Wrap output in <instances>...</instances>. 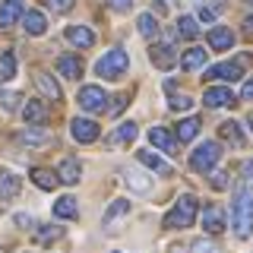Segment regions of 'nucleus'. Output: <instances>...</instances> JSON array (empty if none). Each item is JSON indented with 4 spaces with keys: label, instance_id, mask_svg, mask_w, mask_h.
Instances as JSON below:
<instances>
[{
    "label": "nucleus",
    "instance_id": "5701e85b",
    "mask_svg": "<svg viewBox=\"0 0 253 253\" xmlns=\"http://www.w3.org/2000/svg\"><path fill=\"white\" fill-rule=\"evenodd\" d=\"M149 139H152L158 149H165V152H174V149H177V139H174L165 126H152V130H149Z\"/></svg>",
    "mask_w": 253,
    "mask_h": 253
},
{
    "label": "nucleus",
    "instance_id": "7c9ffc66",
    "mask_svg": "<svg viewBox=\"0 0 253 253\" xmlns=\"http://www.w3.org/2000/svg\"><path fill=\"white\" fill-rule=\"evenodd\" d=\"M60 234H63V231H60L57 225H42V228H38V234H35V241L47 247V244H57V241H60Z\"/></svg>",
    "mask_w": 253,
    "mask_h": 253
},
{
    "label": "nucleus",
    "instance_id": "a211bd4d",
    "mask_svg": "<svg viewBox=\"0 0 253 253\" xmlns=\"http://www.w3.org/2000/svg\"><path fill=\"white\" fill-rule=\"evenodd\" d=\"M32 184L38 190H44V193H51V190L60 184V177L54 171H47V168H32Z\"/></svg>",
    "mask_w": 253,
    "mask_h": 253
},
{
    "label": "nucleus",
    "instance_id": "ddd939ff",
    "mask_svg": "<svg viewBox=\"0 0 253 253\" xmlns=\"http://www.w3.org/2000/svg\"><path fill=\"white\" fill-rule=\"evenodd\" d=\"M19 196V177L10 168H0V200H16Z\"/></svg>",
    "mask_w": 253,
    "mask_h": 253
},
{
    "label": "nucleus",
    "instance_id": "39448f33",
    "mask_svg": "<svg viewBox=\"0 0 253 253\" xmlns=\"http://www.w3.org/2000/svg\"><path fill=\"white\" fill-rule=\"evenodd\" d=\"M244 63H250V54H241L237 60H228V63H218V67L206 70V79H221V83L241 79V73H244Z\"/></svg>",
    "mask_w": 253,
    "mask_h": 253
},
{
    "label": "nucleus",
    "instance_id": "37998d69",
    "mask_svg": "<svg viewBox=\"0 0 253 253\" xmlns=\"http://www.w3.org/2000/svg\"><path fill=\"white\" fill-rule=\"evenodd\" d=\"M241 98H244V101H253V79H247V83H244V89H241Z\"/></svg>",
    "mask_w": 253,
    "mask_h": 253
},
{
    "label": "nucleus",
    "instance_id": "4c0bfd02",
    "mask_svg": "<svg viewBox=\"0 0 253 253\" xmlns=\"http://www.w3.org/2000/svg\"><path fill=\"white\" fill-rule=\"evenodd\" d=\"M130 98H133V92H126V95H117V98H114V105L108 108V114H117V111H124V105H126Z\"/></svg>",
    "mask_w": 253,
    "mask_h": 253
},
{
    "label": "nucleus",
    "instance_id": "f704fd0d",
    "mask_svg": "<svg viewBox=\"0 0 253 253\" xmlns=\"http://www.w3.org/2000/svg\"><path fill=\"white\" fill-rule=\"evenodd\" d=\"M19 101H22L19 92H3V89H0V105H3V111H16Z\"/></svg>",
    "mask_w": 253,
    "mask_h": 253
},
{
    "label": "nucleus",
    "instance_id": "c9c22d12",
    "mask_svg": "<svg viewBox=\"0 0 253 253\" xmlns=\"http://www.w3.org/2000/svg\"><path fill=\"white\" fill-rule=\"evenodd\" d=\"M73 3H76V0H44V6L51 13H70V10H73Z\"/></svg>",
    "mask_w": 253,
    "mask_h": 253
},
{
    "label": "nucleus",
    "instance_id": "49530a36",
    "mask_svg": "<svg viewBox=\"0 0 253 253\" xmlns=\"http://www.w3.org/2000/svg\"><path fill=\"white\" fill-rule=\"evenodd\" d=\"M177 3H180V6H187V3H190V0H177Z\"/></svg>",
    "mask_w": 253,
    "mask_h": 253
},
{
    "label": "nucleus",
    "instance_id": "4be33fe9",
    "mask_svg": "<svg viewBox=\"0 0 253 253\" xmlns=\"http://www.w3.org/2000/svg\"><path fill=\"white\" fill-rule=\"evenodd\" d=\"M35 83H38V89H42V95H44L47 101H60V98H63L60 85L54 83V79L47 76V73H38V76H35Z\"/></svg>",
    "mask_w": 253,
    "mask_h": 253
},
{
    "label": "nucleus",
    "instance_id": "c03bdc74",
    "mask_svg": "<svg viewBox=\"0 0 253 253\" xmlns=\"http://www.w3.org/2000/svg\"><path fill=\"white\" fill-rule=\"evenodd\" d=\"M16 225H19V228H32V218L26 215V212H16Z\"/></svg>",
    "mask_w": 253,
    "mask_h": 253
},
{
    "label": "nucleus",
    "instance_id": "c85d7f7f",
    "mask_svg": "<svg viewBox=\"0 0 253 253\" xmlns=\"http://www.w3.org/2000/svg\"><path fill=\"white\" fill-rule=\"evenodd\" d=\"M136 29H139V35H142V38H155V35H158V22H155V16H152V13H142L139 19H136Z\"/></svg>",
    "mask_w": 253,
    "mask_h": 253
},
{
    "label": "nucleus",
    "instance_id": "c756f323",
    "mask_svg": "<svg viewBox=\"0 0 253 253\" xmlns=\"http://www.w3.org/2000/svg\"><path fill=\"white\" fill-rule=\"evenodd\" d=\"M196 133H200V121H196V117H187V121H180V124H177V139L190 142V139L196 136Z\"/></svg>",
    "mask_w": 253,
    "mask_h": 253
},
{
    "label": "nucleus",
    "instance_id": "4468645a",
    "mask_svg": "<svg viewBox=\"0 0 253 253\" xmlns=\"http://www.w3.org/2000/svg\"><path fill=\"white\" fill-rule=\"evenodd\" d=\"M63 35H67V42L76 44V47H92V44H95V32L85 29V26H70Z\"/></svg>",
    "mask_w": 253,
    "mask_h": 253
},
{
    "label": "nucleus",
    "instance_id": "7ed1b4c3",
    "mask_svg": "<svg viewBox=\"0 0 253 253\" xmlns=\"http://www.w3.org/2000/svg\"><path fill=\"white\" fill-rule=\"evenodd\" d=\"M193 221H196V196L184 193L174 203V209L165 215V228H190Z\"/></svg>",
    "mask_w": 253,
    "mask_h": 253
},
{
    "label": "nucleus",
    "instance_id": "bb28decb",
    "mask_svg": "<svg viewBox=\"0 0 253 253\" xmlns=\"http://www.w3.org/2000/svg\"><path fill=\"white\" fill-rule=\"evenodd\" d=\"M13 76H16V54L3 51L0 54V83H10Z\"/></svg>",
    "mask_w": 253,
    "mask_h": 253
},
{
    "label": "nucleus",
    "instance_id": "58836bf2",
    "mask_svg": "<svg viewBox=\"0 0 253 253\" xmlns=\"http://www.w3.org/2000/svg\"><path fill=\"white\" fill-rule=\"evenodd\" d=\"M212 250H215V244H212V241H196L193 247H190V253H212Z\"/></svg>",
    "mask_w": 253,
    "mask_h": 253
},
{
    "label": "nucleus",
    "instance_id": "f03ea898",
    "mask_svg": "<svg viewBox=\"0 0 253 253\" xmlns=\"http://www.w3.org/2000/svg\"><path fill=\"white\" fill-rule=\"evenodd\" d=\"M126 67H130V57H126L124 47H111L105 57H98L95 63V73L101 79H121V73H126Z\"/></svg>",
    "mask_w": 253,
    "mask_h": 253
},
{
    "label": "nucleus",
    "instance_id": "e433bc0d",
    "mask_svg": "<svg viewBox=\"0 0 253 253\" xmlns=\"http://www.w3.org/2000/svg\"><path fill=\"white\" fill-rule=\"evenodd\" d=\"M190 105H193V101H190L187 95H171V108H174V111H187Z\"/></svg>",
    "mask_w": 253,
    "mask_h": 253
},
{
    "label": "nucleus",
    "instance_id": "09e8293b",
    "mask_svg": "<svg viewBox=\"0 0 253 253\" xmlns=\"http://www.w3.org/2000/svg\"><path fill=\"white\" fill-rule=\"evenodd\" d=\"M250 124H253V114H250Z\"/></svg>",
    "mask_w": 253,
    "mask_h": 253
},
{
    "label": "nucleus",
    "instance_id": "b1692460",
    "mask_svg": "<svg viewBox=\"0 0 253 253\" xmlns=\"http://www.w3.org/2000/svg\"><path fill=\"white\" fill-rule=\"evenodd\" d=\"M19 142H22V146H35V149H42V146H51V136H47L44 130H32V126H29V130H22V133H19Z\"/></svg>",
    "mask_w": 253,
    "mask_h": 253
},
{
    "label": "nucleus",
    "instance_id": "f3484780",
    "mask_svg": "<svg viewBox=\"0 0 253 253\" xmlns=\"http://www.w3.org/2000/svg\"><path fill=\"white\" fill-rule=\"evenodd\" d=\"M57 70H60V76H67V79H79L83 76V60H79L76 54H63V57H57Z\"/></svg>",
    "mask_w": 253,
    "mask_h": 253
},
{
    "label": "nucleus",
    "instance_id": "f8f14e48",
    "mask_svg": "<svg viewBox=\"0 0 253 253\" xmlns=\"http://www.w3.org/2000/svg\"><path fill=\"white\" fill-rule=\"evenodd\" d=\"M149 54H152V63H155L158 70H171L174 63H177V57H174V47L168 42H165V44H152V51H149Z\"/></svg>",
    "mask_w": 253,
    "mask_h": 253
},
{
    "label": "nucleus",
    "instance_id": "79ce46f5",
    "mask_svg": "<svg viewBox=\"0 0 253 253\" xmlns=\"http://www.w3.org/2000/svg\"><path fill=\"white\" fill-rule=\"evenodd\" d=\"M196 16H200L203 22H212V19H215V10H212V6H200V10H196Z\"/></svg>",
    "mask_w": 253,
    "mask_h": 253
},
{
    "label": "nucleus",
    "instance_id": "ea45409f",
    "mask_svg": "<svg viewBox=\"0 0 253 253\" xmlns=\"http://www.w3.org/2000/svg\"><path fill=\"white\" fill-rule=\"evenodd\" d=\"M108 6H111V10H117V13H126L133 6V0H108Z\"/></svg>",
    "mask_w": 253,
    "mask_h": 253
},
{
    "label": "nucleus",
    "instance_id": "a19ab883",
    "mask_svg": "<svg viewBox=\"0 0 253 253\" xmlns=\"http://www.w3.org/2000/svg\"><path fill=\"white\" fill-rule=\"evenodd\" d=\"M212 187H215V190H225L228 187V174L225 171H221V174H212Z\"/></svg>",
    "mask_w": 253,
    "mask_h": 253
},
{
    "label": "nucleus",
    "instance_id": "6ab92c4d",
    "mask_svg": "<svg viewBox=\"0 0 253 253\" xmlns=\"http://www.w3.org/2000/svg\"><path fill=\"white\" fill-rule=\"evenodd\" d=\"M22 22H26V32H29V35H44V32H47V19H44L42 10H26Z\"/></svg>",
    "mask_w": 253,
    "mask_h": 253
},
{
    "label": "nucleus",
    "instance_id": "393cba45",
    "mask_svg": "<svg viewBox=\"0 0 253 253\" xmlns=\"http://www.w3.org/2000/svg\"><path fill=\"white\" fill-rule=\"evenodd\" d=\"M133 139H136V124H130V121L121 124V126L114 130V136H111V142H114V146H130Z\"/></svg>",
    "mask_w": 253,
    "mask_h": 253
},
{
    "label": "nucleus",
    "instance_id": "de8ad7c7",
    "mask_svg": "<svg viewBox=\"0 0 253 253\" xmlns=\"http://www.w3.org/2000/svg\"><path fill=\"white\" fill-rule=\"evenodd\" d=\"M247 3H250V6H253V0H247Z\"/></svg>",
    "mask_w": 253,
    "mask_h": 253
},
{
    "label": "nucleus",
    "instance_id": "aec40b11",
    "mask_svg": "<svg viewBox=\"0 0 253 253\" xmlns=\"http://www.w3.org/2000/svg\"><path fill=\"white\" fill-rule=\"evenodd\" d=\"M206 67V51L203 47H187L184 57H180V70H187V73H193V70Z\"/></svg>",
    "mask_w": 253,
    "mask_h": 253
},
{
    "label": "nucleus",
    "instance_id": "f257e3e1",
    "mask_svg": "<svg viewBox=\"0 0 253 253\" xmlns=\"http://www.w3.org/2000/svg\"><path fill=\"white\" fill-rule=\"evenodd\" d=\"M250 231H253V200H250V190L241 187L234 193V234L247 237Z\"/></svg>",
    "mask_w": 253,
    "mask_h": 253
},
{
    "label": "nucleus",
    "instance_id": "72a5a7b5",
    "mask_svg": "<svg viewBox=\"0 0 253 253\" xmlns=\"http://www.w3.org/2000/svg\"><path fill=\"white\" fill-rule=\"evenodd\" d=\"M196 32H200V29H196L193 16H180V19H177V35L180 38H196Z\"/></svg>",
    "mask_w": 253,
    "mask_h": 253
},
{
    "label": "nucleus",
    "instance_id": "cd10ccee",
    "mask_svg": "<svg viewBox=\"0 0 253 253\" xmlns=\"http://www.w3.org/2000/svg\"><path fill=\"white\" fill-rule=\"evenodd\" d=\"M22 117H26L29 124H42L44 117H47V111L42 101H26V108H22Z\"/></svg>",
    "mask_w": 253,
    "mask_h": 253
},
{
    "label": "nucleus",
    "instance_id": "6e6552de",
    "mask_svg": "<svg viewBox=\"0 0 253 253\" xmlns=\"http://www.w3.org/2000/svg\"><path fill=\"white\" fill-rule=\"evenodd\" d=\"M121 177L130 184V190H136V193H149V190H152V177H149V174H142L139 168H133V165L121 168Z\"/></svg>",
    "mask_w": 253,
    "mask_h": 253
},
{
    "label": "nucleus",
    "instance_id": "20e7f679",
    "mask_svg": "<svg viewBox=\"0 0 253 253\" xmlns=\"http://www.w3.org/2000/svg\"><path fill=\"white\" fill-rule=\"evenodd\" d=\"M218 158H221L218 142H203V146L190 155V168H193V171H212L218 165Z\"/></svg>",
    "mask_w": 253,
    "mask_h": 253
},
{
    "label": "nucleus",
    "instance_id": "a18cd8bd",
    "mask_svg": "<svg viewBox=\"0 0 253 253\" xmlns=\"http://www.w3.org/2000/svg\"><path fill=\"white\" fill-rule=\"evenodd\" d=\"M244 29H247V32H253V10H247V13H244Z\"/></svg>",
    "mask_w": 253,
    "mask_h": 253
},
{
    "label": "nucleus",
    "instance_id": "1a4fd4ad",
    "mask_svg": "<svg viewBox=\"0 0 253 253\" xmlns=\"http://www.w3.org/2000/svg\"><path fill=\"white\" fill-rule=\"evenodd\" d=\"M19 16H26L22 0H3V3H0V29H13Z\"/></svg>",
    "mask_w": 253,
    "mask_h": 253
},
{
    "label": "nucleus",
    "instance_id": "2f4dec72",
    "mask_svg": "<svg viewBox=\"0 0 253 253\" xmlns=\"http://www.w3.org/2000/svg\"><path fill=\"white\" fill-rule=\"evenodd\" d=\"M126 212H130V203H126V200H114V203H111V209L105 212V225H114V221L124 218Z\"/></svg>",
    "mask_w": 253,
    "mask_h": 253
},
{
    "label": "nucleus",
    "instance_id": "9b49d317",
    "mask_svg": "<svg viewBox=\"0 0 253 253\" xmlns=\"http://www.w3.org/2000/svg\"><path fill=\"white\" fill-rule=\"evenodd\" d=\"M57 177H60V184H79V177H83L79 158H63L60 168H57Z\"/></svg>",
    "mask_w": 253,
    "mask_h": 253
},
{
    "label": "nucleus",
    "instance_id": "a878e982",
    "mask_svg": "<svg viewBox=\"0 0 253 253\" xmlns=\"http://www.w3.org/2000/svg\"><path fill=\"white\" fill-rule=\"evenodd\" d=\"M54 215H57V218H76L79 215L76 200H73V196H60V200L54 203Z\"/></svg>",
    "mask_w": 253,
    "mask_h": 253
},
{
    "label": "nucleus",
    "instance_id": "9d476101",
    "mask_svg": "<svg viewBox=\"0 0 253 253\" xmlns=\"http://www.w3.org/2000/svg\"><path fill=\"white\" fill-rule=\"evenodd\" d=\"M203 101H206V108H231L234 105V95L228 92L225 85H215V89H206Z\"/></svg>",
    "mask_w": 253,
    "mask_h": 253
},
{
    "label": "nucleus",
    "instance_id": "412c9836",
    "mask_svg": "<svg viewBox=\"0 0 253 253\" xmlns=\"http://www.w3.org/2000/svg\"><path fill=\"white\" fill-rule=\"evenodd\" d=\"M136 158H139V165H142V168H152V171H158V174H171V165L165 162L162 155H155V152H146V149H142V152H139Z\"/></svg>",
    "mask_w": 253,
    "mask_h": 253
},
{
    "label": "nucleus",
    "instance_id": "dca6fc26",
    "mask_svg": "<svg viewBox=\"0 0 253 253\" xmlns=\"http://www.w3.org/2000/svg\"><path fill=\"white\" fill-rule=\"evenodd\" d=\"M209 44L215 47V51H228V47H234V32L225 29V26L209 29Z\"/></svg>",
    "mask_w": 253,
    "mask_h": 253
},
{
    "label": "nucleus",
    "instance_id": "0eeeda50",
    "mask_svg": "<svg viewBox=\"0 0 253 253\" xmlns=\"http://www.w3.org/2000/svg\"><path fill=\"white\" fill-rule=\"evenodd\" d=\"M70 133H73L76 142H95L98 139V124L95 121H85V117H76V121H70Z\"/></svg>",
    "mask_w": 253,
    "mask_h": 253
},
{
    "label": "nucleus",
    "instance_id": "2eb2a0df",
    "mask_svg": "<svg viewBox=\"0 0 253 253\" xmlns=\"http://www.w3.org/2000/svg\"><path fill=\"white\" fill-rule=\"evenodd\" d=\"M203 228H206V234H221V228H225V212H221L218 206H209V209L203 212Z\"/></svg>",
    "mask_w": 253,
    "mask_h": 253
},
{
    "label": "nucleus",
    "instance_id": "473e14b6",
    "mask_svg": "<svg viewBox=\"0 0 253 253\" xmlns=\"http://www.w3.org/2000/svg\"><path fill=\"white\" fill-rule=\"evenodd\" d=\"M221 139H228V142H231V146H244V136H241V126H237L234 121H228L225 126H221Z\"/></svg>",
    "mask_w": 253,
    "mask_h": 253
},
{
    "label": "nucleus",
    "instance_id": "423d86ee",
    "mask_svg": "<svg viewBox=\"0 0 253 253\" xmlns=\"http://www.w3.org/2000/svg\"><path fill=\"white\" fill-rule=\"evenodd\" d=\"M79 108L95 114V111H108V95L101 85H85L83 92H79Z\"/></svg>",
    "mask_w": 253,
    "mask_h": 253
}]
</instances>
